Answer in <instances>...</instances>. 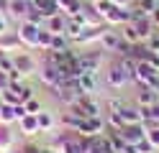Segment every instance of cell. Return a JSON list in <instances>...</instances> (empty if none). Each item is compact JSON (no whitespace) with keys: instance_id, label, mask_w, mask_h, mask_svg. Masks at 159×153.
Returning <instances> with one entry per match:
<instances>
[{"instance_id":"1","label":"cell","mask_w":159,"mask_h":153,"mask_svg":"<svg viewBox=\"0 0 159 153\" xmlns=\"http://www.w3.org/2000/svg\"><path fill=\"white\" fill-rule=\"evenodd\" d=\"M39 31H41V26H34L28 23V20H21L16 28V36L18 41H21L23 49H39Z\"/></svg>"},{"instance_id":"2","label":"cell","mask_w":159,"mask_h":153,"mask_svg":"<svg viewBox=\"0 0 159 153\" xmlns=\"http://www.w3.org/2000/svg\"><path fill=\"white\" fill-rule=\"evenodd\" d=\"M39 79H41V84H46L49 89H54L62 84V71H59L57 64H52V61H44L41 69H39Z\"/></svg>"},{"instance_id":"3","label":"cell","mask_w":159,"mask_h":153,"mask_svg":"<svg viewBox=\"0 0 159 153\" xmlns=\"http://www.w3.org/2000/svg\"><path fill=\"white\" fill-rule=\"evenodd\" d=\"M80 59V69L87 71V74H98L103 66V54L100 51H82V54H77Z\"/></svg>"},{"instance_id":"4","label":"cell","mask_w":159,"mask_h":153,"mask_svg":"<svg viewBox=\"0 0 159 153\" xmlns=\"http://www.w3.org/2000/svg\"><path fill=\"white\" fill-rule=\"evenodd\" d=\"M13 66L21 71L23 77L36 74V69H39V66H36V59L28 54V51H16V54H13Z\"/></svg>"},{"instance_id":"5","label":"cell","mask_w":159,"mask_h":153,"mask_svg":"<svg viewBox=\"0 0 159 153\" xmlns=\"http://www.w3.org/2000/svg\"><path fill=\"white\" fill-rule=\"evenodd\" d=\"M80 135H87V138H93V135H103L105 133V120L98 115V117H82V122H80V128H77Z\"/></svg>"},{"instance_id":"6","label":"cell","mask_w":159,"mask_h":153,"mask_svg":"<svg viewBox=\"0 0 159 153\" xmlns=\"http://www.w3.org/2000/svg\"><path fill=\"white\" fill-rule=\"evenodd\" d=\"M105 82H108V84H111L113 89H123L131 79L126 77V71H123V66H121V64H113L111 69L105 71Z\"/></svg>"},{"instance_id":"7","label":"cell","mask_w":159,"mask_h":153,"mask_svg":"<svg viewBox=\"0 0 159 153\" xmlns=\"http://www.w3.org/2000/svg\"><path fill=\"white\" fill-rule=\"evenodd\" d=\"M139 87L141 89H139V95H136V105L141 110H146V107H152V105L159 102V92H154L152 87H146V84H139Z\"/></svg>"},{"instance_id":"8","label":"cell","mask_w":159,"mask_h":153,"mask_svg":"<svg viewBox=\"0 0 159 153\" xmlns=\"http://www.w3.org/2000/svg\"><path fill=\"white\" fill-rule=\"evenodd\" d=\"M121 117H123V125H136V122H144V110L139 105H123Z\"/></svg>"},{"instance_id":"9","label":"cell","mask_w":159,"mask_h":153,"mask_svg":"<svg viewBox=\"0 0 159 153\" xmlns=\"http://www.w3.org/2000/svg\"><path fill=\"white\" fill-rule=\"evenodd\" d=\"M128 23H134V28L139 31V38H141V41H146V38L157 31L149 15H139V18H134V20H128Z\"/></svg>"},{"instance_id":"10","label":"cell","mask_w":159,"mask_h":153,"mask_svg":"<svg viewBox=\"0 0 159 153\" xmlns=\"http://www.w3.org/2000/svg\"><path fill=\"white\" fill-rule=\"evenodd\" d=\"M77 87H80V92L82 95H95L98 92V74H87V71H82V74L77 77Z\"/></svg>"},{"instance_id":"11","label":"cell","mask_w":159,"mask_h":153,"mask_svg":"<svg viewBox=\"0 0 159 153\" xmlns=\"http://www.w3.org/2000/svg\"><path fill=\"white\" fill-rule=\"evenodd\" d=\"M121 135L126 143H139L141 138H146V128H144V122H136V125H126L121 130Z\"/></svg>"},{"instance_id":"12","label":"cell","mask_w":159,"mask_h":153,"mask_svg":"<svg viewBox=\"0 0 159 153\" xmlns=\"http://www.w3.org/2000/svg\"><path fill=\"white\" fill-rule=\"evenodd\" d=\"M31 5H34L44 18H52V15L59 13V3H57V0H31Z\"/></svg>"},{"instance_id":"13","label":"cell","mask_w":159,"mask_h":153,"mask_svg":"<svg viewBox=\"0 0 159 153\" xmlns=\"http://www.w3.org/2000/svg\"><path fill=\"white\" fill-rule=\"evenodd\" d=\"M0 51H5V54H16V51H21V41H18L16 31H13V33L8 31L5 36H0Z\"/></svg>"},{"instance_id":"14","label":"cell","mask_w":159,"mask_h":153,"mask_svg":"<svg viewBox=\"0 0 159 153\" xmlns=\"http://www.w3.org/2000/svg\"><path fill=\"white\" fill-rule=\"evenodd\" d=\"M31 8H34V5H31V0H11V5H8V13H11L13 18H18V20H23L26 13H28Z\"/></svg>"},{"instance_id":"15","label":"cell","mask_w":159,"mask_h":153,"mask_svg":"<svg viewBox=\"0 0 159 153\" xmlns=\"http://www.w3.org/2000/svg\"><path fill=\"white\" fill-rule=\"evenodd\" d=\"M18 125H21V133L23 135H36V133H41L39 130V120H36V115H23L21 120H18Z\"/></svg>"},{"instance_id":"16","label":"cell","mask_w":159,"mask_h":153,"mask_svg":"<svg viewBox=\"0 0 159 153\" xmlns=\"http://www.w3.org/2000/svg\"><path fill=\"white\" fill-rule=\"evenodd\" d=\"M44 28H49L52 33H64V28H67V18H64L62 13H57V15H52V18H46Z\"/></svg>"},{"instance_id":"17","label":"cell","mask_w":159,"mask_h":153,"mask_svg":"<svg viewBox=\"0 0 159 153\" xmlns=\"http://www.w3.org/2000/svg\"><path fill=\"white\" fill-rule=\"evenodd\" d=\"M121 38L126 41L128 46H134V44H141V38H139V31L134 28V23H123V26H121Z\"/></svg>"},{"instance_id":"18","label":"cell","mask_w":159,"mask_h":153,"mask_svg":"<svg viewBox=\"0 0 159 153\" xmlns=\"http://www.w3.org/2000/svg\"><path fill=\"white\" fill-rule=\"evenodd\" d=\"M36 120H39V130H41V133H49V130H52L54 128V115H52V112H46V110H41V112H36Z\"/></svg>"},{"instance_id":"19","label":"cell","mask_w":159,"mask_h":153,"mask_svg":"<svg viewBox=\"0 0 159 153\" xmlns=\"http://www.w3.org/2000/svg\"><path fill=\"white\" fill-rule=\"evenodd\" d=\"M13 146V133H11V125H3L0 122V148H3V153Z\"/></svg>"},{"instance_id":"20","label":"cell","mask_w":159,"mask_h":153,"mask_svg":"<svg viewBox=\"0 0 159 153\" xmlns=\"http://www.w3.org/2000/svg\"><path fill=\"white\" fill-rule=\"evenodd\" d=\"M69 44H72V41L67 38V33H54V38H52V49H49V51H67Z\"/></svg>"},{"instance_id":"21","label":"cell","mask_w":159,"mask_h":153,"mask_svg":"<svg viewBox=\"0 0 159 153\" xmlns=\"http://www.w3.org/2000/svg\"><path fill=\"white\" fill-rule=\"evenodd\" d=\"M105 125L111 128V130H118L121 133L126 125H123V117H121V112H108V117H105Z\"/></svg>"},{"instance_id":"22","label":"cell","mask_w":159,"mask_h":153,"mask_svg":"<svg viewBox=\"0 0 159 153\" xmlns=\"http://www.w3.org/2000/svg\"><path fill=\"white\" fill-rule=\"evenodd\" d=\"M0 122L3 125H11V122H16V110H13V105H0Z\"/></svg>"},{"instance_id":"23","label":"cell","mask_w":159,"mask_h":153,"mask_svg":"<svg viewBox=\"0 0 159 153\" xmlns=\"http://www.w3.org/2000/svg\"><path fill=\"white\" fill-rule=\"evenodd\" d=\"M52 38H54V33H52L49 28L41 26V31H39V49H41V51H49V49H52Z\"/></svg>"},{"instance_id":"24","label":"cell","mask_w":159,"mask_h":153,"mask_svg":"<svg viewBox=\"0 0 159 153\" xmlns=\"http://www.w3.org/2000/svg\"><path fill=\"white\" fill-rule=\"evenodd\" d=\"M23 20H28V23H34V26H44V23H46V18H44L41 13H39L36 8H31V10H28Z\"/></svg>"},{"instance_id":"25","label":"cell","mask_w":159,"mask_h":153,"mask_svg":"<svg viewBox=\"0 0 159 153\" xmlns=\"http://www.w3.org/2000/svg\"><path fill=\"white\" fill-rule=\"evenodd\" d=\"M146 140L154 146V151H159V125H154V128L146 130Z\"/></svg>"},{"instance_id":"26","label":"cell","mask_w":159,"mask_h":153,"mask_svg":"<svg viewBox=\"0 0 159 153\" xmlns=\"http://www.w3.org/2000/svg\"><path fill=\"white\" fill-rule=\"evenodd\" d=\"M23 105H26V112H28V115H36V112H41V110H44V107H41V102H39L36 97H31V100H26Z\"/></svg>"},{"instance_id":"27","label":"cell","mask_w":159,"mask_h":153,"mask_svg":"<svg viewBox=\"0 0 159 153\" xmlns=\"http://www.w3.org/2000/svg\"><path fill=\"white\" fill-rule=\"evenodd\" d=\"M144 44H146V49H149V51H159V28H157L154 33L144 41Z\"/></svg>"},{"instance_id":"28","label":"cell","mask_w":159,"mask_h":153,"mask_svg":"<svg viewBox=\"0 0 159 153\" xmlns=\"http://www.w3.org/2000/svg\"><path fill=\"white\" fill-rule=\"evenodd\" d=\"M136 148H139V153H157V151H154V146H152V143H149L146 138L139 140V143H136Z\"/></svg>"},{"instance_id":"29","label":"cell","mask_w":159,"mask_h":153,"mask_svg":"<svg viewBox=\"0 0 159 153\" xmlns=\"http://www.w3.org/2000/svg\"><path fill=\"white\" fill-rule=\"evenodd\" d=\"M121 107H123V102L121 100H108V112H121Z\"/></svg>"},{"instance_id":"30","label":"cell","mask_w":159,"mask_h":153,"mask_svg":"<svg viewBox=\"0 0 159 153\" xmlns=\"http://www.w3.org/2000/svg\"><path fill=\"white\" fill-rule=\"evenodd\" d=\"M13 110H16V120H21L23 115H28V112H26V105H23V102H21V105H13Z\"/></svg>"},{"instance_id":"31","label":"cell","mask_w":159,"mask_h":153,"mask_svg":"<svg viewBox=\"0 0 159 153\" xmlns=\"http://www.w3.org/2000/svg\"><path fill=\"white\" fill-rule=\"evenodd\" d=\"M21 153H44V148H39V146H23Z\"/></svg>"},{"instance_id":"32","label":"cell","mask_w":159,"mask_h":153,"mask_svg":"<svg viewBox=\"0 0 159 153\" xmlns=\"http://www.w3.org/2000/svg\"><path fill=\"white\" fill-rule=\"evenodd\" d=\"M149 18H152V23H154V28H159V5L152 10V15H149Z\"/></svg>"},{"instance_id":"33","label":"cell","mask_w":159,"mask_h":153,"mask_svg":"<svg viewBox=\"0 0 159 153\" xmlns=\"http://www.w3.org/2000/svg\"><path fill=\"white\" fill-rule=\"evenodd\" d=\"M8 87V74H5V71H0V92H3Z\"/></svg>"},{"instance_id":"34","label":"cell","mask_w":159,"mask_h":153,"mask_svg":"<svg viewBox=\"0 0 159 153\" xmlns=\"http://www.w3.org/2000/svg\"><path fill=\"white\" fill-rule=\"evenodd\" d=\"M8 5H11V0H0V15L8 13Z\"/></svg>"},{"instance_id":"35","label":"cell","mask_w":159,"mask_h":153,"mask_svg":"<svg viewBox=\"0 0 159 153\" xmlns=\"http://www.w3.org/2000/svg\"><path fill=\"white\" fill-rule=\"evenodd\" d=\"M113 3H116L118 8H131V3H134V0H113Z\"/></svg>"},{"instance_id":"36","label":"cell","mask_w":159,"mask_h":153,"mask_svg":"<svg viewBox=\"0 0 159 153\" xmlns=\"http://www.w3.org/2000/svg\"><path fill=\"white\" fill-rule=\"evenodd\" d=\"M44 153H57V151H52V148H49V151H44Z\"/></svg>"},{"instance_id":"37","label":"cell","mask_w":159,"mask_h":153,"mask_svg":"<svg viewBox=\"0 0 159 153\" xmlns=\"http://www.w3.org/2000/svg\"><path fill=\"white\" fill-rule=\"evenodd\" d=\"M134 3H139V0H134Z\"/></svg>"},{"instance_id":"38","label":"cell","mask_w":159,"mask_h":153,"mask_svg":"<svg viewBox=\"0 0 159 153\" xmlns=\"http://www.w3.org/2000/svg\"><path fill=\"white\" fill-rule=\"evenodd\" d=\"M0 153H3V148H0Z\"/></svg>"},{"instance_id":"39","label":"cell","mask_w":159,"mask_h":153,"mask_svg":"<svg viewBox=\"0 0 159 153\" xmlns=\"http://www.w3.org/2000/svg\"><path fill=\"white\" fill-rule=\"evenodd\" d=\"M90 3H95V0H90Z\"/></svg>"}]
</instances>
